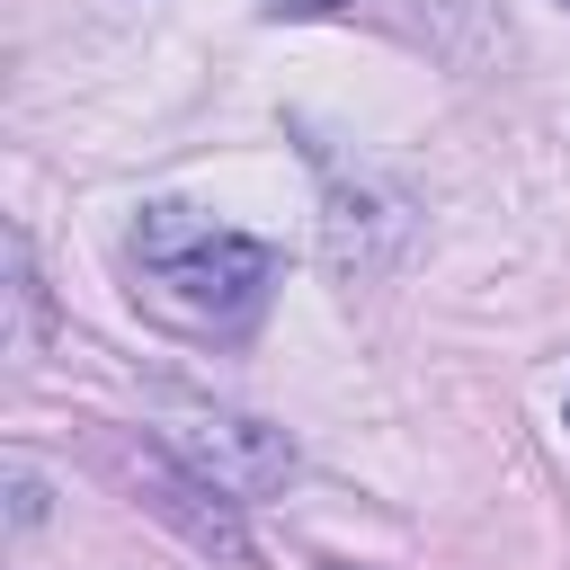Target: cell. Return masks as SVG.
<instances>
[{
  "mask_svg": "<svg viewBox=\"0 0 570 570\" xmlns=\"http://www.w3.org/2000/svg\"><path fill=\"white\" fill-rule=\"evenodd\" d=\"M134 267H142V303L187 338H240L276 285V249L205 223L196 205H142Z\"/></svg>",
  "mask_w": 570,
  "mask_h": 570,
  "instance_id": "6da1fadb",
  "label": "cell"
},
{
  "mask_svg": "<svg viewBox=\"0 0 570 570\" xmlns=\"http://www.w3.org/2000/svg\"><path fill=\"white\" fill-rule=\"evenodd\" d=\"M169 454H178L187 472H205L223 499H267V490H285V481H294V445H285V428L240 419V410L178 419V428H169Z\"/></svg>",
  "mask_w": 570,
  "mask_h": 570,
  "instance_id": "7a4b0ae2",
  "label": "cell"
},
{
  "mask_svg": "<svg viewBox=\"0 0 570 570\" xmlns=\"http://www.w3.org/2000/svg\"><path fill=\"white\" fill-rule=\"evenodd\" d=\"M125 463V481H134V499L160 517V525H178L196 552H214V561H249V534H240V517H232V499L205 481V472H187L169 445H125L116 454Z\"/></svg>",
  "mask_w": 570,
  "mask_h": 570,
  "instance_id": "3957f363",
  "label": "cell"
},
{
  "mask_svg": "<svg viewBox=\"0 0 570 570\" xmlns=\"http://www.w3.org/2000/svg\"><path fill=\"white\" fill-rule=\"evenodd\" d=\"M9 517H18V525H36V517H45V481H36L27 463H9Z\"/></svg>",
  "mask_w": 570,
  "mask_h": 570,
  "instance_id": "277c9868",
  "label": "cell"
},
{
  "mask_svg": "<svg viewBox=\"0 0 570 570\" xmlns=\"http://www.w3.org/2000/svg\"><path fill=\"white\" fill-rule=\"evenodd\" d=\"M267 18H330V9H347V0H258Z\"/></svg>",
  "mask_w": 570,
  "mask_h": 570,
  "instance_id": "5b68a950",
  "label": "cell"
},
{
  "mask_svg": "<svg viewBox=\"0 0 570 570\" xmlns=\"http://www.w3.org/2000/svg\"><path fill=\"white\" fill-rule=\"evenodd\" d=\"M561 9H570V0H561Z\"/></svg>",
  "mask_w": 570,
  "mask_h": 570,
  "instance_id": "8992f818",
  "label": "cell"
}]
</instances>
